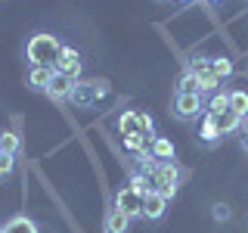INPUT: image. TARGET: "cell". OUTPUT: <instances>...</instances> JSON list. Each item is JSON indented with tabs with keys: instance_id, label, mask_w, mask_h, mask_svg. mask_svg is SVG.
Returning <instances> with one entry per match:
<instances>
[{
	"instance_id": "cell-4",
	"label": "cell",
	"mask_w": 248,
	"mask_h": 233,
	"mask_svg": "<svg viewBox=\"0 0 248 233\" xmlns=\"http://www.w3.org/2000/svg\"><path fill=\"white\" fill-rule=\"evenodd\" d=\"M174 115H177V118H183V121L205 115L202 93H177V97H174Z\"/></svg>"
},
{
	"instance_id": "cell-27",
	"label": "cell",
	"mask_w": 248,
	"mask_h": 233,
	"mask_svg": "<svg viewBox=\"0 0 248 233\" xmlns=\"http://www.w3.org/2000/svg\"><path fill=\"white\" fill-rule=\"evenodd\" d=\"M13 165H16V155H6V152H0V181L13 174Z\"/></svg>"
},
{
	"instance_id": "cell-12",
	"label": "cell",
	"mask_w": 248,
	"mask_h": 233,
	"mask_svg": "<svg viewBox=\"0 0 248 233\" xmlns=\"http://www.w3.org/2000/svg\"><path fill=\"white\" fill-rule=\"evenodd\" d=\"M214 118H217V128H220V134H236V131L245 124V118H242V115H236L232 109H227V112H220V115H214Z\"/></svg>"
},
{
	"instance_id": "cell-21",
	"label": "cell",
	"mask_w": 248,
	"mask_h": 233,
	"mask_svg": "<svg viewBox=\"0 0 248 233\" xmlns=\"http://www.w3.org/2000/svg\"><path fill=\"white\" fill-rule=\"evenodd\" d=\"M199 78V90L202 93H217V90H220V78H217L214 72H205V75H196Z\"/></svg>"
},
{
	"instance_id": "cell-30",
	"label": "cell",
	"mask_w": 248,
	"mask_h": 233,
	"mask_svg": "<svg viewBox=\"0 0 248 233\" xmlns=\"http://www.w3.org/2000/svg\"><path fill=\"white\" fill-rule=\"evenodd\" d=\"M208 3H220V0H208Z\"/></svg>"
},
{
	"instance_id": "cell-2",
	"label": "cell",
	"mask_w": 248,
	"mask_h": 233,
	"mask_svg": "<svg viewBox=\"0 0 248 233\" xmlns=\"http://www.w3.org/2000/svg\"><path fill=\"white\" fill-rule=\"evenodd\" d=\"M149 177H152L155 190H158L168 202L177 196V190H180V168H177L174 162H158V165L152 168Z\"/></svg>"
},
{
	"instance_id": "cell-20",
	"label": "cell",
	"mask_w": 248,
	"mask_h": 233,
	"mask_svg": "<svg viewBox=\"0 0 248 233\" xmlns=\"http://www.w3.org/2000/svg\"><path fill=\"white\" fill-rule=\"evenodd\" d=\"M130 186H134L137 193H143V196H146V193H152V190H155L152 177H149V174H143V171H134V174H130Z\"/></svg>"
},
{
	"instance_id": "cell-11",
	"label": "cell",
	"mask_w": 248,
	"mask_h": 233,
	"mask_svg": "<svg viewBox=\"0 0 248 233\" xmlns=\"http://www.w3.org/2000/svg\"><path fill=\"white\" fill-rule=\"evenodd\" d=\"M115 128H118V134H121V137H127V134H140V115L134 112V109H124L118 118H115Z\"/></svg>"
},
{
	"instance_id": "cell-29",
	"label": "cell",
	"mask_w": 248,
	"mask_h": 233,
	"mask_svg": "<svg viewBox=\"0 0 248 233\" xmlns=\"http://www.w3.org/2000/svg\"><path fill=\"white\" fill-rule=\"evenodd\" d=\"M177 3H189V0H177Z\"/></svg>"
},
{
	"instance_id": "cell-3",
	"label": "cell",
	"mask_w": 248,
	"mask_h": 233,
	"mask_svg": "<svg viewBox=\"0 0 248 233\" xmlns=\"http://www.w3.org/2000/svg\"><path fill=\"white\" fill-rule=\"evenodd\" d=\"M143 202H146V196H143V193H137L130 183L121 186V190L115 193V208H121L130 221H134V217H143Z\"/></svg>"
},
{
	"instance_id": "cell-31",
	"label": "cell",
	"mask_w": 248,
	"mask_h": 233,
	"mask_svg": "<svg viewBox=\"0 0 248 233\" xmlns=\"http://www.w3.org/2000/svg\"><path fill=\"white\" fill-rule=\"evenodd\" d=\"M0 233H6V230H3V227H0Z\"/></svg>"
},
{
	"instance_id": "cell-13",
	"label": "cell",
	"mask_w": 248,
	"mask_h": 233,
	"mask_svg": "<svg viewBox=\"0 0 248 233\" xmlns=\"http://www.w3.org/2000/svg\"><path fill=\"white\" fill-rule=\"evenodd\" d=\"M3 230H6V233H41V227H37V224L31 221L28 215H16V217H10V221L3 224Z\"/></svg>"
},
{
	"instance_id": "cell-23",
	"label": "cell",
	"mask_w": 248,
	"mask_h": 233,
	"mask_svg": "<svg viewBox=\"0 0 248 233\" xmlns=\"http://www.w3.org/2000/svg\"><path fill=\"white\" fill-rule=\"evenodd\" d=\"M177 93H202V90H199V78L192 75L189 68H186V72H183L180 84H177Z\"/></svg>"
},
{
	"instance_id": "cell-25",
	"label": "cell",
	"mask_w": 248,
	"mask_h": 233,
	"mask_svg": "<svg viewBox=\"0 0 248 233\" xmlns=\"http://www.w3.org/2000/svg\"><path fill=\"white\" fill-rule=\"evenodd\" d=\"M211 217H214L217 224H223V221H230V217H232V208L227 205V202H214V205H211Z\"/></svg>"
},
{
	"instance_id": "cell-24",
	"label": "cell",
	"mask_w": 248,
	"mask_h": 233,
	"mask_svg": "<svg viewBox=\"0 0 248 233\" xmlns=\"http://www.w3.org/2000/svg\"><path fill=\"white\" fill-rule=\"evenodd\" d=\"M140 115V134H143L146 140H155V121L149 112H137Z\"/></svg>"
},
{
	"instance_id": "cell-16",
	"label": "cell",
	"mask_w": 248,
	"mask_h": 233,
	"mask_svg": "<svg viewBox=\"0 0 248 233\" xmlns=\"http://www.w3.org/2000/svg\"><path fill=\"white\" fill-rule=\"evenodd\" d=\"M149 152H152L158 162H170V159H174V143H170V140H165V137H155L152 143H149Z\"/></svg>"
},
{
	"instance_id": "cell-8",
	"label": "cell",
	"mask_w": 248,
	"mask_h": 233,
	"mask_svg": "<svg viewBox=\"0 0 248 233\" xmlns=\"http://www.w3.org/2000/svg\"><path fill=\"white\" fill-rule=\"evenodd\" d=\"M72 87H75V81H72V78L56 72V75H53V81H50V87H46L44 93L53 100V103H62V100H68V97H72Z\"/></svg>"
},
{
	"instance_id": "cell-1",
	"label": "cell",
	"mask_w": 248,
	"mask_h": 233,
	"mask_svg": "<svg viewBox=\"0 0 248 233\" xmlns=\"http://www.w3.org/2000/svg\"><path fill=\"white\" fill-rule=\"evenodd\" d=\"M62 44L56 34H50V31H37V34L28 37L25 44V59L31 62V66H53V62L59 59L62 53Z\"/></svg>"
},
{
	"instance_id": "cell-9",
	"label": "cell",
	"mask_w": 248,
	"mask_h": 233,
	"mask_svg": "<svg viewBox=\"0 0 248 233\" xmlns=\"http://www.w3.org/2000/svg\"><path fill=\"white\" fill-rule=\"evenodd\" d=\"M220 137L223 134H220V128H217V118H214L211 112H205V115H202V124H199V140H202V143H208V146H214Z\"/></svg>"
},
{
	"instance_id": "cell-26",
	"label": "cell",
	"mask_w": 248,
	"mask_h": 233,
	"mask_svg": "<svg viewBox=\"0 0 248 233\" xmlns=\"http://www.w3.org/2000/svg\"><path fill=\"white\" fill-rule=\"evenodd\" d=\"M189 72H192V75L211 72V59H208V56H192V59H189Z\"/></svg>"
},
{
	"instance_id": "cell-7",
	"label": "cell",
	"mask_w": 248,
	"mask_h": 233,
	"mask_svg": "<svg viewBox=\"0 0 248 233\" xmlns=\"http://www.w3.org/2000/svg\"><path fill=\"white\" fill-rule=\"evenodd\" d=\"M165 212H168V199L161 196L158 190L146 193V202H143V217H146V221H161Z\"/></svg>"
},
{
	"instance_id": "cell-10",
	"label": "cell",
	"mask_w": 248,
	"mask_h": 233,
	"mask_svg": "<svg viewBox=\"0 0 248 233\" xmlns=\"http://www.w3.org/2000/svg\"><path fill=\"white\" fill-rule=\"evenodd\" d=\"M53 75H56V68H53V66H31L28 84L34 90H46V87H50V81H53Z\"/></svg>"
},
{
	"instance_id": "cell-22",
	"label": "cell",
	"mask_w": 248,
	"mask_h": 233,
	"mask_svg": "<svg viewBox=\"0 0 248 233\" xmlns=\"http://www.w3.org/2000/svg\"><path fill=\"white\" fill-rule=\"evenodd\" d=\"M211 72L220 78V81H227V78L232 75V59H227V56H214V59H211Z\"/></svg>"
},
{
	"instance_id": "cell-18",
	"label": "cell",
	"mask_w": 248,
	"mask_h": 233,
	"mask_svg": "<svg viewBox=\"0 0 248 233\" xmlns=\"http://www.w3.org/2000/svg\"><path fill=\"white\" fill-rule=\"evenodd\" d=\"M19 146H22L19 134H13V131H0V152L16 155V152H19Z\"/></svg>"
},
{
	"instance_id": "cell-15",
	"label": "cell",
	"mask_w": 248,
	"mask_h": 233,
	"mask_svg": "<svg viewBox=\"0 0 248 233\" xmlns=\"http://www.w3.org/2000/svg\"><path fill=\"white\" fill-rule=\"evenodd\" d=\"M227 109H230V90L227 87H220L217 93H211L208 103H205V112H211V115H220V112H227Z\"/></svg>"
},
{
	"instance_id": "cell-6",
	"label": "cell",
	"mask_w": 248,
	"mask_h": 233,
	"mask_svg": "<svg viewBox=\"0 0 248 233\" xmlns=\"http://www.w3.org/2000/svg\"><path fill=\"white\" fill-rule=\"evenodd\" d=\"M72 100L75 106H81V109H90V106H96L99 103V90H96V81H75V87H72Z\"/></svg>"
},
{
	"instance_id": "cell-14",
	"label": "cell",
	"mask_w": 248,
	"mask_h": 233,
	"mask_svg": "<svg viewBox=\"0 0 248 233\" xmlns=\"http://www.w3.org/2000/svg\"><path fill=\"white\" fill-rule=\"evenodd\" d=\"M127 227H130V217L121 208H112L106 215V233H127Z\"/></svg>"
},
{
	"instance_id": "cell-17",
	"label": "cell",
	"mask_w": 248,
	"mask_h": 233,
	"mask_svg": "<svg viewBox=\"0 0 248 233\" xmlns=\"http://www.w3.org/2000/svg\"><path fill=\"white\" fill-rule=\"evenodd\" d=\"M230 109L236 115H242V118H248V93L245 90H230Z\"/></svg>"
},
{
	"instance_id": "cell-19",
	"label": "cell",
	"mask_w": 248,
	"mask_h": 233,
	"mask_svg": "<svg viewBox=\"0 0 248 233\" xmlns=\"http://www.w3.org/2000/svg\"><path fill=\"white\" fill-rule=\"evenodd\" d=\"M149 143H152V140H146L143 134H127V137H124V150H130L134 155L146 152V150H149Z\"/></svg>"
},
{
	"instance_id": "cell-5",
	"label": "cell",
	"mask_w": 248,
	"mask_h": 233,
	"mask_svg": "<svg viewBox=\"0 0 248 233\" xmlns=\"http://www.w3.org/2000/svg\"><path fill=\"white\" fill-rule=\"evenodd\" d=\"M53 68H56L59 75H68L72 81H81V72H84V62H81V53L75 50V47H62L59 59L53 62Z\"/></svg>"
},
{
	"instance_id": "cell-28",
	"label": "cell",
	"mask_w": 248,
	"mask_h": 233,
	"mask_svg": "<svg viewBox=\"0 0 248 233\" xmlns=\"http://www.w3.org/2000/svg\"><path fill=\"white\" fill-rule=\"evenodd\" d=\"M242 150L248 152V124H245V131H242Z\"/></svg>"
}]
</instances>
